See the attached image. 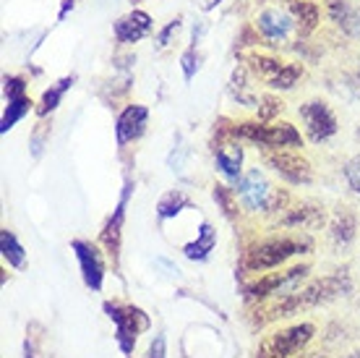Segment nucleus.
<instances>
[{"label": "nucleus", "instance_id": "1", "mask_svg": "<svg viewBox=\"0 0 360 358\" xmlns=\"http://www.w3.org/2000/svg\"><path fill=\"white\" fill-rule=\"evenodd\" d=\"M311 249H314V241H311L306 233L271 235V238H264V241H259L256 246H251V249L245 251L243 267H245V272L264 275V272L285 267L290 259L303 257V254H308Z\"/></svg>", "mask_w": 360, "mask_h": 358}, {"label": "nucleus", "instance_id": "2", "mask_svg": "<svg viewBox=\"0 0 360 358\" xmlns=\"http://www.w3.org/2000/svg\"><path fill=\"white\" fill-rule=\"evenodd\" d=\"M352 290V280L347 275H326L321 280H314L308 283L306 288H300L297 293L288 298H279L277 306L271 309V316H290L295 311H303V309H314V306L329 304V301H337V298L347 296Z\"/></svg>", "mask_w": 360, "mask_h": 358}, {"label": "nucleus", "instance_id": "3", "mask_svg": "<svg viewBox=\"0 0 360 358\" xmlns=\"http://www.w3.org/2000/svg\"><path fill=\"white\" fill-rule=\"evenodd\" d=\"M230 134L238 139L266 149H300L303 147V134L288 121H243L230 128Z\"/></svg>", "mask_w": 360, "mask_h": 358}, {"label": "nucleus", "instance_id": "4", "mask_svg": "<svg viewBox=\"0 0 360 358\" xmlns=\"http://www.w3.org/2000/svg\"><path fill=\"white\" fill-rule=\"evenodd\" d=\"M235 194L248 212H277V209H285V202H288V197L271 186L259 168L243 173V178L235 183Z\"/></svg>", "mask_w": 360, "mask_h": 358}, {"label": "nucleus", "instance_id": "5", "mask_svg": "<svg viewBox=\"0 0 360 358\" xmlns=\"http://www.w3.org/2000/svg\"><path fill=\"white\" fill-rule=\"evenodd\" d=\"M102 309H105L110 322L115 324V342H117V348H120V353L126 358H131L134 356L139 335L152 327L146 311L134 304H117V301H108Z\"/></svg>", "mask_w": 360, "mask_h": 358}, {"label": "nucleus", "instance_id": "6", "mask_svg": "<svg viewBox=\"0 0 360 358\" xmlns=\"http://www.w3.org/2000/svg\"><path fill=\"white\" fill-rule=\"evenodd\" d=\"M311 267L308 264H295L282 272H264L262 278L245 288L248 298L253 301H266V298H288L300 290V285L308 280Z\"/></svg>", "mask_w": 360, "mask_h": 358}, {"label": "nucleus", "instance_id": "7", "mask_svg": "<svg viewBox=\"0 0 360 358\" xmlns=\"http://www.w3.org/2000/svg\"><path fill=\"white\" fill-rule=\"evenodd\" d=\"M316 327L311 322H300L292 327L274 332L264 340L259 358H295L300 350H306V345L314 340Z\"/></svg>", "mask_w": 360, "mask_h": 358}, {"label": "nucleus", "instance_id": "8", "mask_svg": "<svg viewBox=\"0 0 360 358\" xmlns=\"http://www.w3.org/2000/svg\"><path fill=\"white\" fill-rule=\"evenodd\" d=\"M297 116H300L306 139L314 144L329 142L340 131V121L334 116V110L329 108V102H324V99H308V102H303L297 108Z\"/></svg>", "mask_w": 360, "mask_h": 358}, {"label": "nucleus", "instance_id": "9", "mask_svg": "<svg viewBox=\"0 0 360 358\" xmlns=\"http://www.w3.org/2000/svg\"><path fill=\"white\" fill-rule=\"evenodd\" d=\"M264 160L282 180L292 186H311L314 183V168L300 154V149H266Z\"/></svg>", "mask_w": 360, "mask_h": 358}, {"label": "nucleus", "instance_id": "10", "mask_svg": "<svg viewBox=\"0 0 360 358\" xmlns=\"http://www.w3.org/2000/svg\"><path fill=\"white\" fill-rule=\"evenodd\" d=\"M71 251L76 261H79V272H82L84 285L89 288L91 293H99L102 285H105V275H108L105 257H102L99 246L91 241H84V238H73Z\"/></svg>", "mask_w": 360, "mask_h": 358}, {"label": "nucleus", "instance_id": "11", "mask_svg": "<svg viewBox=\"0 0 360 358\" xmlns=\"http://www.w3.org/2000/svg\"><path fill=\"white\" fill-rule=\"evenodd\" d=\"M149 125V108L139 102H128L126 108L115 118V142L120 149H126L128 144H136L146 134Z\"/></svg>", "mask_w": 360, "mask_h": 358}, {"label": "nucleus", "instance_id": "12", "mask_svg": "<svg viewBox=\"0 0 360 358\" xmlns=\"http://www.w3.org/2000/svg\"><path fill=\"white\" fill-rule=\"evenodd\" d=\"M256 29L262 32V37L271 45H282V42H288L290 35L297 29L295 18L290 16V11L282 6H269V8H264L259 16H256Z\"/></svg>", "mask_w": 360, "mask_h": 358}, {"label": "nucleus", "instance_id": "13", "mask_svg": "<svg viewBox=\"0 0 360 358\" xmlns=\"http://www.w3.org/2000/svg\"><path fill=\"white\" fill-rule=\"evenodd\" d=\"M131 194H134V180L128 178L123 183V191H120V199H117L112 215L108 217V223L99 233V243L105 246V251L112 259H117V251H120V235H123V223H126V209L128 202H131Z\"/></svg>", "mask_w": 360, "mask_h": 358}, {"label": "nucleus", "instance_id": "14", "mask_svg": "<svg viewBox=\"0 0 360 358\" xmlns=\"http://www.w3.org/2000/svg\"><path fill=\"white\" fill-rule=\"evenodd\" d=\"M152 32H154V18L141 8L128 11V13H123L112 24V35H115V39L120 45H136V42L146 39Z\"/></svg>", "mask_w": 360, "mask_h": 358}, {"label": "nucleus", "instance_id": "15", "mask_svg": "<svg viewBox=\"0 0 360 358\" xmlns=\"http://www.w3.org/2000/svg\"><path fill=\"white\" fill-rule=\"evenodd\" d=\"M243 160L245 152L240 142H222L219 147H214V168L230 186L243 178Z\"/></svg>", "mask_w": 360, "mask_h": 358}, {"label": "nucleus", "instance_id": "16", "mask_svg": "<svg viewBox=\"0 0 360 358\" xmlns=\"http://www.w3.org/2000/svg\"><path fill=\"white\" fill-rule=\"evenodd\" d=\"M326 16L352 39H360V6L352 0H326Z\"/></svg>", "mask_w": 360, "mask_h": 358}, {"label": "nucleus", "instance_id": "17", "mask_svg": "<svg viewBox=\"0 0 360 358\" xmlns=\"http://www.w3.org/2000/svg\"><path fill=\"white\" fill-rule=\"evenodd\" d=\"M358 235V217L350 206H337L329 220V238L337 249H347Z\"/></svg>", "mask_w": 360, "mask_h": 358}, {"label": "nucleus", "instance_id": "18", "mask_svg": "<svg viewBox=\"0 0 360 358\" xmlns=\"http://www.w3.org/2000/svg\"><path fill=\"white\" fill-rule=\"evenodd\" d=\"M285 8L290 11V16L295 18L297 35L308 37L321 24V8L314 0H285Z\"/></svg>", "mask_w": 360, "mask_h": 358}, {"label": "nucleus", "instance_id": "19", "mask_svg": "<svg viewBox=\"0 0 360 358\" xmlns=\"http://www.w3.org/2000/svg\"><path fill=\"white\" fill-rule=\"evenodd\" d=\"M217 249V230L212 223H201L196 230V238L188 243H183V257L191 261H207L212 257V251Z\"/></svg>", "mask_w": 360, "mask_h": 358}, {"label": "nucleus", "instance_id": "20", "mask_svg": "<svg viewBox=\"0 0 360 358\" xmlns=\"http://www.w3.org/2000/svg\"><path fill=\"white\" fill-rule=\"evenodd\" d=\"M324 206L316 204H297V206H285V217H282V225L285 228H295V230H311V228H319L324 223Z\"/></svg>", "mask_w": 360, "mask_h": 358}, {"label": "nucleus", "instance_id": "21", "mask_svg": "<svg viewBox=\"0 0 360 358\" xmlns=\"http://www.w3.org/2000/svg\"><path fill=\"white\" fill-rule=\"evenodd\" d=\"M73 84H76V76H63V79H58L55 84H50L45 92H42V97H39V102H37V108H34V113L39 118H47L50 113H55L58 110V105L63 102V97H65V92L71 90Z\"/></svg>", "mask_w": 360, "mask_h": 358}, {"label": "nucleus", "instance_id": "22", "mask_svg": "<svg viewBox=\"0 0 360 358\" xmlns=\"http://www.w3.org/2000/svg\"><path fill=\"white\" fill-rule=\"evenodd\" d=\"M186 209H193V202L188 199L186 191H180V188H172L167 194H162V199L157 202V220L160 223H167V220H175L180 212H186Z\"/></svg>", "mask_w": 360, "mask_h": 358}, {"label": "nucleus", "instance_id": "23", "mask_svg": "<svg viewBox=\"0 0 360 358\" xmlns=\"http://www.w3.org/2000/svg\"><path fill=\"white\" fill-rule=\"evenodd\" d=\"M0 257H3V261L13 269H21L27 264V249H24V243L16 238V233L8 230V228L0 230Z\"/></svg>", "mask_w": 360, "mask_h": 358}, {"label": "nucleus", "instance_id": "24", "mask_svg": "<svg viewBox=\"0 0 360 358\" xmlns=\"http://www.w3.org/2000/svg\"><path fill=\"white\" fill-rule=\"evenodd\" d=\"M37 108V102H32V97H21V99H11L6 102V110H3V118H0V134H8L11 128L24 121V118Z\"/></svg>", "mask_w": 360, "mask_h": 358}, {"label": "nucleus", "instance_id": "25", "mask_svg": "<svg viewBox=\"0 0 360 358\" xmlns=\"http://www.w3.org/2000/svg\"><path fill=\"white\" fill-rule=\"evenodd\" d=\"M300 76H303V66L295 61H288L282 66V71L274 73V76L266 81V87L274 92H290V90H295V84L300 81Z\"/></svg>", "mask_w": 360, "mask_h": 358}, {"label": "nucleus", "instance_id": "26", "mask_svg": "<svg viewBox=\"0 0 360 358\" xmlns=\"http://www.w3.org/2000/svg\"><path fill=\"white\" fill-rule=\"evenodd\" d=\"M248 63H251L253 73L259 76V79L266 84V81L274 76V73L282 71V66L288 61H282V58H274V55H264V53H253L251 58H248Z\"/></svg>", "mask_w": 360, "mask_h": 358}, {"label": "nucleus", "instance_id": "27", "mask_svg": "<svg viewBox=\"0 0 360 358\" xmlns=\"http://www.w3.org/2000/svg\"><path fill=\"white\" fill-rule=\"evenodd\" d=\"M212 197H214L217 206L222 209V215L227 220H235L238 217V194H235V188L225 186V183H217L214 191H212Z\"/></svg>", "mask_w": 360, "mask_h": 358}, {"label": "nucleus", "instance_id": "28", "mask_svg": "<svg viewBox=\"0 0 360 358\" xmlns=\"http://www.w3.org/2000/svg\"><path fill=\"white\" fill-rule=\"evenodd\" d=\"M230 92H233V97L240 102V105H245V108H259V97L251 92V87L245 84L243 79V71H235L233 76V84H230Z\"/></svg>", "mask_w": 360, "mask_h": 358}, {"label": "nucleus", "instance_id": "29", "mask_svg": "<svg viewBox=\"0 0 360 358\" xmlns=\"http://www.w3.org/2000/svg\"><path fill=\"white\" fill-rule=\"evenodd\" d=\"M198 68H201V53L196 50V45H191L188 50H183V55H180V71H183L186 84L196 79Z\"/></svg>", "mask_w": 360, "mask_h": 358}, {"label": "nucleus", "instance_id": "30", "mask_svg": "<svg viewBox=\"0 0 360 358\" xmlns=\"http://www.w3.org/2000/svg\"><path fill=\"white\" fill-rule=\"evenodd\" d=\"M27 90H29V81L24 79V76H6L3 79V97H6V102H11V99H21L27 97Z\"/></svg>", "mask_w": 360, "mask_h": 358}, {"label": "nucleus", "instance_id": "31", "mask_svg": "<svg viewBox=\"0 0 360 358\" xmlns=\"http://www.w3.org/2000/svg\"><path fill=\"white\" fill-rule=\"evenodd\" d=\"M342 175L352 194H360V154H355V157H350V160L345 162Z\"/></svg>", "mask_w": 360, "mask_h": 358}, {"label": "nucleus", "instance_id": "32", "mask_svg": "<svg viewBox=\"0 0 360 358\" xmlns=\"http://www.w3.org/2000/svg\"><path fill=\"white\" fill-rule=\"evenodd\" d=\"M178 29H180V18H172L170 24H167V27L157 35V39H154V42H157V47H160V50H165V47L170 45L172 35H178Z\"/></svg>", "mask_w": 360, "mask_h": 358}, {"label": "nucleus", "instance_id": "33", "mask_svg": "<svg viewBox=\"0 0 360 358\" xmlns=\"http://www.w3.org/2000/svg\"><path fill=\"white\" fill-rule=\"evenodd\" d=\"M146 358H167V340H165V335L152 338L149 350H146Z\"/></svg>", "mask_w": 360, "mask_h": 358}, {"label": "nucleus", "instance_id": "34", "mask_svg": "<svg viewBox=\"0 0 360 358\" xmlns=\"http://www.w3.org/2000/svg\"><path fill=\"white\" fill-rule=\"evenodd\" d=\"M76 6V0H60V11H58V21H63L68 16V11Z\"/></svg>", "mask_w": 360, "mask_h": 358}, {"label": "nucleus", "instance_id": "35", "mask_svg": "<svg viewBox=\"0 0 360 358\" xmlns=\"http://www.w3.org/2000/svg\"><path fill=\"white\" fill-rule=\"evenodd\" d=\"M24 358H37V345L32 338H27V342H24Z\"/></svg>", "mask_w": 360, "mask_h": 358}, {"label": "nucleus", "instance_id": "36", "mask_svg": "<svg viewBox=\"0 0 360 358\" xmlns=\"http://www.w3.org/2000/svg\"><path fill=\"white\" fill-rule=\"evenodd\" d=\"M219 3H222V0H201V8H204V11H212V8H217Z\"/></svg>", "mask_w": 360, "mask_h": 358}, {"label": "nucleus", "instance_id": "37", "mask_svg": "<svg viewBox=\"0 0 360 358\" xmlns=\"http://www.w3.org/2000/svg\"><path fill=\"white\" fill-rule=\"evenodd\" d=\"M345 358H360V350H355V353H350V356H345Z\"/></svg>", "mask_w": 360, "mask_h": 358}, {"label": "nucleus", "instance_id": "38", "mask_svg": "<svg viewBox=\"0 0 360 358\" xmlns=\"http://www.w3.org/2000/svg\"><path fill=\"white\" fill-rule=\"evenodd\" d=\"M306 358H324L321 353H311V356H306Z\"/></svg>", "mask_w": 360, "mask_h": 358}, {"label": "nucleus", "instance_id": "39", "mask_svg": "<svg viewBox=\"0 0 360 358\" xmlns=\"http://www.w3.org/2000/svg\"><path fill=\"white\" fill-rule=\"evenodd\" d=\"M358 79H360V68H358Z\"/></svg>", "mask_w": 360, "mask_h": 358}, {"label": "nucleus", "instance_id": "40", "mask_svg": "<svg viewBox=\"0 0 360 358\" xmlns=\"http://www.w3.org/2000/svg\"><path fill=\"white\" fill-rule=\"evenodd\" d=\"M358 136H360V128H358Z\"/></svg>", "mask_w": 360, "mask_h": 358}]
</instances>
